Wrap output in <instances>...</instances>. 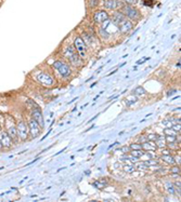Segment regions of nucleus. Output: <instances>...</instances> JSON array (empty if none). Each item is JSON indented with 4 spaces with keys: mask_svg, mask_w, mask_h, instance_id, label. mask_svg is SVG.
<instances>
[{
    "mask_svg": "<svg viewBox=\"0 0 181 202\" xmlns=\"http://www.w3.org/2000/svg\"><path fill=\"white\" fill-rule=\"evenodd\" d=\"M32 118L40 126V128H44L45 122H44V117H42L40 108H34V109H32Z\"/></svg>",
    "mask_w": 181,
    "mask_h": 202,
    "instance_id": "obj_5",
    "label": "nucleus"
},
{
    "mask_svg": "<svg viewBox=\"0 0 181 202\" xmlns=\"http://www.w3.org/2000/svg\"><path fill=\"white\" fill-rule=\"evenodd\" d=\"M126 20V16L124 15V14L122 13V12H116V13L113 15V18H112V21H113V23L116 25V26H119L120 24H122L124 21Z\"/></svg>",
    "mask_w": 181,
    "mask_h": 202,
    "instance_id": "obj_11",
    "label": "nucleus"
},
{
    "mask_svg": "<svg viewBox=\"0 0 181 202\" xmlns=\"http://www.w3.org/2000/svg\"><path fill=\"white\" fill-rule=\"evenodd\" d=\"M93 18H95V22L103 23L104 21L109 20V14L106 13L105 11H98V12H95V13Z\"/></svg>",
    "mask_w": 181,
    "mask_h": 202,
    "instance_id": "obj_8",
    "label": "nucleus"
},
{
    "mask_svg": "<svg viewBox=\"0 0 181 202\" xmlns=\"http://www.w3.org/2000/svg\"><path fill=\"white\" fill-rule=\"evenodd\" d=\"M0 142L2 144V146L10 147L11 144H12V138L10 137L8 133H5V132H0Z\"/></svg>",
    "mask_w": 181,
    "mask_h": 202,
    "instance_id": "obj_9",
    "label": "nucleus"
},
{
    "mask_svg": "<svg viewBox=\"0 0 181 202\" xmlns=\"http://www.w3.org/2000/svg\"><path fill=\"white\" fill-rule=\"evenodd\" d=\"M74 45H75V48H76L78 54H79L82 57H84V56L86 55L87 48H86V43H85V41L82 40V38L77 37L76 39H75V41H74Z\"/></svg>",
    "mask_w": 181,
    "mask_h": 202,
    "instance_id": "obj_3",
    "label": "nucleus"
},
{
    "mask_svg": "<svg viewBox=\"0 0 181 202\" xmlns=\"http://www.w3.org/2000/svg\"><path fill=\"white\" fill-rule=\"evenodd\" d=\"M119 5H120V3H119L118 1H116V0H105V2H104L105 8H106V9H111V10H115Z\"/></svg>",
    "mask_w": 181,
    "mask_h": 202,
    "instance_id": "obj_14",
    "label": "nucleus"
},
{
    "mask_svg": "<svg viewBox=\"0 0 181 202\" xmlns=\"http://www.w3.org/2000/svg\"><path fill=\"white\" fill-rule=\"evenodd\" d=\"M100 35H102V37L105 38V39H108V38H109V34L105 32V29H102V28L100 29Z\"/></svg>",
    "mask_w": 181,
    "mask_h": 202,
    "instance_id": "obj_34",
    "label": "nucleus"
},
{
    "mask_svg": "<svg viewBox=\"0 0 181 202\" xmlns=\"http://www.w3.org/2000/svg\"><path fill=\"white\" fill-rule=\"evenodd\" d=\"M156 141V147L157 148H165L166 147V143H165V138L164 137H159L157 136V138L155 139Z\"/></svg>",
    "mask_w": 181,
    "mask_h": 202,
    "instance_id": "obj_17",
    "label": "nucleus"
},
{
    "mask_svg": "<svg viewBox=\"0 0 181 202\" xmlns=\"http://www.w3.org/2000/svg\"><path fill=\"white\" fill-rule=\"evenodd\" d=\"M146 166H159V162L156 160H153V159H150V160H146V161L143 162Z\"/></svg>",
    "mask_w": 181,
    "mask_h": 202,
    "instance_id": "obj_25",
    "label": "nucleus"
},
{
    "mask_svg": "<svg viewBox=\"0 0 181 202\" xmlns=\"http://www.w3.org/2000/svg\"><path fill=\"white\" fill-rule=\"evenodd\" d=\"M98 5V0H89V7L90 8H95Z\"/></svg>",
    "mask_w": 181,
    "mask_h": 202,
    "instance_id": "obj_37",
    "label": "nucleus"
},
{
    "mask_svg": "<svg viewBox=\"0 0 181 202\" xmlns=\"http://www.w3.org/2000/svg\"><path fill=\"white\" fill-rule=\"evenodd\" d=\"M122 13L127 16V18H131V20H137V18H139V12H138V10L135 9V8H132L130 5H124L122 8Z\"/></svg>",
    "mask_w": 181,
    "mask_h": 202,
    "instance_id": "obj_2",
    "label": "nucleus"
},
{
    "mask_svg": "<svg viewBox=\"0 0 181 202\" xmlns=\"http://www.w3.org/2000/svg\"><path fill=\"white\" fill-rule=\"evenodd\" d=\"M165 134H167V135H174V136H176V131H174L171 129H166L165 130Z\"/></svg>",
    "mask_w": 181,
    "mask_h": 202,
    "instance_id": "obj_33",
    "label": "nucleus"
},
{
    "mask_svg": "<svg viewBox=\"0 0 181 202\" xmlns=\"http://www.w3.org/2000/svg\"><path fill=\"white\" fill-rule=\"evenodd\" d=\"M118 27H119V32H122V34H126V32H130L133 26H132L131 22H129V21L125 20V21H124V22H122Z\"/></svg>",
    "mask_w": 181,
    "mask_h": 202,
    "instance_id": "obj_10",
    "label": "nucleus"
},
{
    "mask_svg": "<svg viewBox=\"0 0 181 202\" xmlns=\"http://www.w3.org/2000/svg\"><path fill=\"white\" fill-rule=\"evenodd\" d=\"M68 59H69V61H71V63H72L73 65H75V66H79V65H82V57H80V55L77 53V52L73 53Z\"/></svg>",
    "mask_w": 181,
    "mask_h": 202,
    "instance_id": "obj_12",
    "label": "nucleus"
},
{
    "mask_svg": "<svg viewBox=\"0 0 181 202\" xmlns=\"http://www.w3.org/2000/svg\"><path fill=\"white\" fill-rule=\"evenodd\" d=\"M161 158H162V160H163V161H165L166 163H168V164H176V160H175V158L172 157L170 153L163 155Z\"/></svg>",
    "mask_w": 181,
    "mask_h": 202,
    "instance_id": "obj_15",
    "label": "nucleus"
},
{
    "mask_svg": "<svg viewBox=\"0 0 181 202\" xmlns=\"http://www.w3.org/2000/svg\"><path fill=\"white\" fill-rule=\"evenodd\" d=\"M2 148V144H1V142H0V149Z\"/></svg>",
    "mask_w": 181,
    "mask_h": 202,
    "instance_id": "obj_45",
    "label": "nucleus"
},
{
    "mask_svg": "<svg viewBox=\"0 0 181 202\" xmlns=\"http://www.w3.org/2000/svg\"><path fill=\"white\" fill-rule=\"evenodd\" d=\"M157 136H159V135H156L155 134V133H151V134H149V136H148V139H149V141H155V139L157 138Z\"/></svg>",
    "mask_w": 181,
    "mask_h": 202,
    "instance_id": "obj_35",
    "label": "nucleus"
},
{
    "mask_svg": "<svg viewBox=\"0 0 181 202\" xmlns=\"http://www.w3.org/2000/svg\"><path fill=\"white\" fill-rule=\"evenodd\" d=\"M37 80L40 82L42 85H46V86H49V85L53 84V79L52 77L48 75V74H45V72H41L39 75H37Z\"/></svg>",
    "mask_w": 181,
    "mask_h": 202,
    "instance_id": "obj_4",
    "label": "nucleus"
},
{
    "mask_svg": "<svg viewBox=\"0 0 181 202\" xmlns=\"http://www.w3.org/2000/svg\"><path fill=\"white\" fill-rule=\"evenodd\" d=\"M85 174H86V175H89V174H90V171H89V170L86 171V172H85Z\"/></svg>",
    "mask_w": 181,
    "mask_h": 202,
    "instance_id": "obj_44",
    "label": "nucleus"
},
{
    "mask_svg": "<svg viewBox=\"0 0 181 202\" xmlns=\"http://www.w3.org/2000/svg\"><path fill=\"white\" fill-rule=\"evenodd\" d=\"M120 150H122V153H129V151H130L131 149H130V147H122V148L120 149Z\"/></svg>",
    "mask_w": 181,
    "mask_h": 202,
    "instance_id": "obj_39",
    "label": "nucleus"
},
{
    "mask_svg": "<svg viewBox=\"0 0 181 202\" xmlns=\"http://www.w3.org/2000/svg\"><path fill=\"white\" fill-rule=\"evenodd\" d=\"M180 129H181L180 123H177L176 126H172V130H174V131H176V132H178V131L180 132Z\"/></svg>",
    "mask_w": 181,
    "mask_h": 202,
    "instance_id": "obj_38",
    "label": "nucleus"
},
{
    "mask_svg": "<svg viewBox=\"0 0 181 202\" xmlns=\"http://www.w3.org/2000/svg\"><path fill=\"white\" fill-rule=\"evenodd\" d=\"M165 141H167L168 143H171V142H176L177 139H176V136H174V135H167Z\"/></svg>",
    "mask_w": 181,
    "mask_h": 202,
    "instance_id": "obj_29",
    "label": "nucleus"
},
{
    "mask_svg": "<svg viewBox=\"0 0 181 202\" xmlns=\"http://www.w3.org/2000/svg\"><path fill=\"white\" fill-rule=\"evenodd\" d=\"M129 147L131 150H137V149H142V145L141 144H131Z\"/></svg>",
    "mask_w": 181,
    "mask_h": 202,
    "instance_id": "obj_28",
    "label": "nucleus"
},
{
    "mask_svg": "<svg viewBox=\"0 0 181 202\" xmlns=\"http://www.w3.org/2000/svg\"><path fill=\"white\" fill-rule=\"evenodd\" d=\"M73 53H75V49H74V47L69 45L67 49L65 50V52H64V55H65V56H66V57L68 59V57H69V56H71Z\"/></svg>",
    "mask_w": 181,
    "mask_h": 202,
    "instance_id": "obj_20",
    "label": "nucleus"
},
{
    "mask_svg": "<svg viewBox=\"0 0 181 202\" xmlns=\"http://www.w3.org/2000/svg\"><path fill=\"white\" fill-rule=\"evenodd\" d=\"M150 57H145V59H140V61H139V62H138V65H140V64H142V63H144L145 61H148V59H149Z\"/></svg>",
    "mask_w": 181,
    "mask_h": 202,
    "instance_id": "obj_41",
    "label": "nucleus"
},
{
    "mask_svg": "<svg viewBox=\"0 0 181 202\" xmlns=\"http://www.w3.org/2000/svg\"><path fill=\"white\" fill-rule=\"evenodd\" d=\"M82 40L85 41V43H87V45H91V42H92V37H91V35L84 34V39H82Z\"/></svg>",
    "mask_w": 181,
    "mask_h": 202,
    "instance_id": "obj_26",
    "label": "nucleus"
},
{
    "mask_svg": "<svg viewBox=\"0 0 181 202\" xmlns=\"http://www.w3.org/2000/svg\"><path fill=\"white\" fill-rule=\"evenodd\" d=\"M146 156L150 158V159H154V158L156 157V155L154 153V150H149V151H146Z\"/></svg>",
    "mask_w": 181,
    "mask_h": 202,
    "instance_id": "obj_31",
    "label": "nucleus"
},
{
    "mask_svg": "<svg viewBox=\"0 0 181 202\" xmlns=\"http://www.w3.org/2000/svg\"><path fill=\"white\" fill-rule=\"evenodd\" d=\"M170 172L175 173V174H179L180 173V168L179 166H172L171 169H170Z\"/></svg>",
    "mask_w": 181,
    "mask_h": 202,
    "instance_id": "obj_32",
    "label": "nucleus"
},
{
    "mask_svg": "<svg viewBox=\"0 0 181 202\" xmlns=\"http://www.w3.org/2000/svg\"><path fill=\"white\" fill-rule=\"evenodd\" d=\"M16 130H18V136H20L21 138H22V139H26V138H27L28 129H27V126H26V123H25V122H23V121L18 122Z\"/></svg>",
    "mask_w": 181,
    "mask_h": 202,
    "instance_id": "obj_6",
    "label": "nucleus"
},
{
    "mask_svg": "<svg viewBox=\"0 0 181 202\" xmlns=\"http://www.w3.org/2000/svg\"><path fill=\"white\" fill-rule=\"evenodd\" d=\"M128 160L131 162V163H135V162H138V161H139V158H138V157H135V156H130V157H128Z\"/></svg>",
    "mask_w": 181,
    "mask_h": 202,
    "instance_id": "obj_36",
    "label": "nucleus"
},
{
    "mask_svg": "<svg viewBox=\"0 0 181 202\" xmlns=\"http://www.w3.org/2000/svg\"><path fill=\"white\" fill-rule=\"evenodd\" d=\"M53 67L55 69H58V72L61 74V76L63 77V78H68V77L71 76V74H72V70H71L69 66H68L67 64L62 63L61 61H55L54 63H53Z\"/></svg>",
    "mask_w": 181,
    "mask_h": 202,
    "instance_id": "obj_1",
    "label": "nucleus"
},
{
    "mask_svg": "<svg viewBox=\"0 0 181 202\" xmlns=\"http://www.w3.org/2000/svg\"><path fill=\"white\" fill-rule=\"evenodd\" d=\"M142 145V149H144V150H146V151H149V150H155V149L157 148L156 147V144L154 143L153 141H146V142H144V143L141 144Z\"/></svg>",
    "mask_w": 181,
    "mask_h": 202,
    "instance_id": "obj_13",
    "label": "nucleus"
},
{
    "mask_svg": "<svg viewBox=\"0 0 181 202\" xmlns=\"http://www.w3.org/2000/svg\"><path fill=\"white\" fill-rule=\"evenodd\" d=\"M137 103V97L136 96H129L128 99H126V105L127 106H132L133 104Z\"/></svg>",
    "mask_w": 181,
    "mask_h": 202,
    "instance_id": "obj_21",
    "label": "nucleus"
},
{
    "mask_svg": "<svg viewBox=\"0 0 181 202\" xmlns=\"http://www.w3.org/2000/svg\"><path fill=\"white\" fill-rule=\"evenodd\" d=\"M131 156H135V157L140 158L142 156H144V153L142 149H137V150H131Z\"/></svg>",
    "mask_w": 181,
    "mask_h": 202,
    "instance_id": "obj_22",
    "label": "nucleus"
},
{
    "mask_svg": "<svg viewBox=\"0 0 181 202\" xmlns=\"http://www.w3.org/2000/svg\"><path fill=\"white\" fill-rule=\"evenodd\" d=\"M124 170H125V172L130 174V173H133V172L136 171V168L132 166V163H130V164H128V166H124Z\"/></svg>",
    "mask_w": 181,
    "mask_h": 202,
    "instance_id": "obj_23",
    "label": "nucleus"
},
{
    "mask_svg": "<svg viewBox=\"0 0 181 202\" xmlns=\"http://www.w3.org/2000/svg\"><path fill=\"white\" fill-rule=\"evenodd\" d=\"M27 104L29 107H32V109H34V108H39V106H38L34 101H32V99H27Z\"/></svg>",
    "mask_w": 181,
    "mask_h": 202,
    "instance_id": "obj_27",
    "label": "nucleus"
},
{
    "mask_svg": "<svg viewBox=\"0 0 181 202\" xmlns=\"http://www.w3.org/2000/svg\"><path fill=\"white\" fill-rule=\"evenodd\" d=\"M168 147L169 148H174V149H177L179 146H178V141L176 142H171V143H168Z\"/></svg>",
    "mask_w": 181,
    "mask_h": 202,
    "instance_id": "obj_30",
    "label": "nucleus"
},
{
    "mask_svg": "<svg viewBox=\"0 0 181 202\" xmlns=\"http://www.w3.org/2000/svg\"><path fill=\"white\" fill-rule=\"evenodd\" d=\"M166 188H167V191L170 193V195H174V193H176V189H175V187H174V185L170 184L169 182L166 183Z\"/></svg>",
    "mask_w": 181,
    "mask_h": 202,
    "instance_id": "obj_24",
    "label": "nucleus"
},
{
    "mask_svg": "<svg viewBox=\"0 0 181 202\" xmlns=\"http://www.w3.org/2000/svg\"><path fill=\"white\" fill-rule=\"evenodd\" d=\"M92 186L93 187H95V188H98V189H103V188H105L106 186H108V182H105L104 180H99V182H95L93 184H92Z\"/></svg>",
    "mask_w": 181,
    "mask_h": 202,
    "instance_id": "obj_16",
    "label": "nucleus"
},
{
    "mask_svg": "<svg viewBox=\"0 0 181 202\" xmlns=\"http://www.w3.org/2000/svg\"><path fill=\"white\" fill-rule=\"evenodd\" d=\"M117 142H116V143H114V144H112V145H111V146H110V147H109V149H111V148H113V147H114V146H115V145H117Z\"/></svg>",
    "mask_w": 181,
    "mask_h": 202,
    "instance_id": "obj_43",
    "label": "nucleus"
},
{
    "mask_svg": "<svg viewBox=\"0 0 181 202\" xmlns=\"http://www.w3.org/2000/svg\"><path fill=\"white\" fill-rule=\"evenodd\" d=\"M8 134H9V136L12 139H16V137H18V130H16V128L11 126L9 130H8Z\"/></svg>",
    "mask_w": 181,
    "mask_h": 202,
    "instance_id": "obj_18",
    "label": "nucleus"
},
{
    "mask_svg": "<svg viewBox=\"0 0 181 202\" xmlns=\"http://www.w3.org/2000/svg\"><path fill=\"white\" fill-rule=\"evenodd\" d=\"M125 2H127V3H135V2H137V0H124Z\"/></svg>",
    "mask_w": 181,
    "mask_h": 202,
    "instance_id": "obj_42",
    "label": "nucleus"
},
{
    "mask_svg": "<svg viewBox=\"0 0 181 202\" xmlns=\"http://www.w3.org/2000/svg\"><path fill=\"white\" fill-rule=\"evenodd\" d=\"M133 93L136 95H139V96H143V95L146 94V91H145L144 88H142V86H137L136 89L133 90Z\"/></svg>",
    "mask_w": 181,
    "mask_h": 202,
    "instance_id": "obj_19",
    "label": "nucleus"
},
{
    "mask_svg": "<svg viewBox=\"0 0 181 202\" xmlns=\"http://www.w3.org/2000/svg\"><path fill=\"white\" fill-rule=\"evenodd\" d=\"M148 141V137H145V136H140V138H139V142L140 143H144Z\"/></svg>",
    "mask_w": 181,
    "mask_h": 202,
    "instance_id": "obj_40",
    "label": "nucleus"
},
{
    "mask_svg": "<svg viewBox=\"0 0 181 202\" xmlns=\"http://www.w3.org/2000/svg\"><path fill=\"white\" fill-rule=\"evenodd\" d=\"M28 126H29L28 130H29L33 137H37V136L39 135V132H40V126H39L34 119H32V120L29 121V123H28Z\"/></svg>",
    "mask_w": 181,
    "mask_h": 202,
    "instance_id": "obj_7",
    "label": "nucleus"
}]
</instances>
